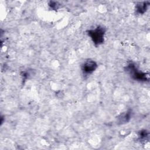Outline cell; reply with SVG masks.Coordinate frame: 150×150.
Masks as SVG:
<instances>
[{"label":"cell","mask_w":150,"mask_h":150,"mask_svg":"<svg viewBox=\"0 0 150 150\" xmlns=\"http://www.w3.org/2000/svg\"><path fill=\"white\" fill-rule=\"evenodd\" d=\"M105 33V28L100 26H97L94 29H90L87 31L88 35L96 45H100L104 42Z\"/></svg>","instance_id":"cell-1"},{"label":"cell","mask_w":150,"mask_h":150,"mask_svg":"<svg viewBox=\"0 0 150 150\" xmlns=\"http://www.w3.org/2000/svg\"><path fill=\"white\" fill-rule=\"evenodd\" d=\"M127 70L129 72L132 78L135 80L140 81H145L148 80L147 75L145 73H143L138 70L134 64L131 63L129 64L127 67Z\"/></svg>","instance_id":"cell-2"},{"label":"cell","mask_w":150,"mask_h":150,"mask_svg":"<svg viewBox=\"0 0 150 150\" xmlns=\"http://www.w3.org/2000/svg\"><path fill=\"white\" fill-rule=\"evenodd\" d=\"M97 67V63L90 59L85 61L81 66V70L84 74L88 75L92 73Z\"/></svg>","instance_id":"cell-3"},{"label":"cell","mask_w":150,"mask_h":150,"mask_svg":"<svg viewBox=\"0 0 150 150\" xmlns=\"http://www.w3.org/2000/svg\"><path fill=\"white\" fill-rule=\"evenodd\" d=\"M131 114H132V111L131 110L127 111V112L121 114V116L118 117V121L121 124L127 122L131 119Z\"/></svg>","instance_id":"cell-4"},{"label":"cell","mask_w":150,"mask_h":150,"mask_svg":"<svg viewBox=\"0 0 150 150\" xmlns=\"http://www.w3.org/2000/svg\"><path fill=\"white\" fill-rule=\"evenodd\" d=\"M148 5H149L146 4V2H141V3L137 4L136 5L137 12L138 13H141V14L144 13L146 11Z\"/></svg>","instance_id":"cell-5"},{"label":"cell","mask_w":150,"mask_h":150,"mask_svg":"<svg viewBox=\"0 0 150 150\" xmlns=\"http://www.w3.org/2000/svg\"><path fill=\"white\" fill-rule=\"evenodd\" d=\"M148 134L147 132L145 130L141 131L140 133H139V135L140 139L143 140V141L146 139V138L148 137Z\"/></svg>","instance_id":"cell-6"},{"label":"cell","mask_w":150,"mask_h":150,"mask_svg":"<svg viewBox=\"0 0 150 150\" xmlns=\"http://www.w3.org/2000/svg\"><path fill=\"white\" fill-rule=\"evenodd\" d=\"M50 6H51V8H52V9H57V4H56V2H50V4L49 5Z\"/></svg>","instance_id":"cell-7"}]
</instances>
